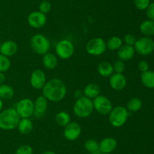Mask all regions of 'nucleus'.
I'll return each instance as SVG.
<instances>
[{"mask_svg":"<svg viewBox=\"0 0 154 154\" xmlns=\"http://www.w3.org/2000/svg\"><path fill=\"white\" fill-rule=\"evenodd\" d=\"M67 93V87L63 80L54 78L46 82L42 88V95L52 102H60Z\"/></svg>","mask_w":154,"mask_h":154,"instance_id":"1","label":"nucleus"},{"mask_svg":"<svg viewBox=\"0 0 154 154\" xmlns=\"http://www.w3.org/2000/svg\"><path fill=\"white\" fill-rule=\"evenodd\" d=\"M20 117L14 107L5 109L0 112V128L11 131L17 128Z\"/></svg>","mask_w":154,"mask_h":154,"instance_id":"2","label":"nucleus"},{"mask_svg":"<svg viewBox=\"0 0 154 154\" xmlns=\"http://www.w3.org/2000/svg\"><path fill=\"white\" fill-rule=\"evenodd\" d=\"M94 110L92 99L85 96L77 99L73 107V112L78 118H87L93 113Z\"/></svg>","mask_w":154,"mask_h":154,"instance_id":"3","label":"nucleus"},{"mask_svg":"<svg viewBox=\"0 0 154 154\" xmlns=\"http://www.w3.org/2000/svg\"><path fill=\"white\" fill-rule=\"evenodd\" d=\"M129 110L123 106H117L113 107L108 114L109 122L114 128H120L126 124L129 117Z\"/></svg>","mask_w":154,"mask_h":154,"instance_id":"4","label":"nucleus"},{"mask_svg":"<svg viewBox=\"0 0 154 154\" xmlns=\"http://www.w3.org/2000/svg\"><path fill=\"white\" fill-rule=\"evenodd\" d=\"M30 46L35 54L44 55L49 51L51 42L45 35L35 34L30 39Z\"/></svg>","mask_w":154,"mask_h":154,"instance_id":"5","label":"nucleus"},{"mask_svg":"<svg viewBox=\"0 0 154 154\" xmlns=\"http://www.w3.org/2000/svg\"><path fill=\"white\" fill-rule=\"evenodd\" d=\"M106 49V42L100 37L93 38L86 45L87 54L92 56L102 55L105 52Z\"/></svg>","mask_w":154,"mask_h":154,"instance_id":"6","label":"nucleus"},{"mask_svg":"<svg viewBox=\"0 0 154 154\" xmlns=\"http://www.w3.org/2000/svg\"><path fill=\"white\" fill-rule=\"evenodd\" d=\"M57 55L63 60L69 59L75 52L74 44L69 39H62L57 42L55 48Z\"/></svg>","mask_w":154,"mask_h":154,"instance_id":"7","label":"nucleus"},{"mask_svg":"<svg viewBox=\"0 0 154 154\" xmlns=\"http://www.w3.org/2000/svg\"><path fill=\"white\" fill-rule=\"evenodd\" d=\"M134 48L135 51L141 55H149L154 51V41L150 37L143 36L137 39Z\"/></svg>","mask_w":154,"mask_h":154,"instance_id":"8","label":"nucleus"},{"mask_svg":"<svg viewBox=\"0 0 154 154\" xmlns=\"http://www.w3.org/2000/svg\"><path fill=\"white\" fill-rule=\"evenodd\" d=\"M15 110L20 118H29L34 113V101L30 98H23L17 102Z\"/></svg>","mask_w":154,"mask_h":154,"instance_id":"9","label":"nucleus"},{"mask_svg":"<svg viewBox=\"0 0 154 154\" xmlns=\"http://www.w3.org/2000/svg\"><path fill=\"white\" fill-rule=\"evenodd\" d=\"M93 103L94 110L103 116L109 114L113 108L111 101L104 95H99L96 97L93 101Z\"/></svg>","mask_w":154,"mask_h":154,"instance_id":"10","label":"nucleus"},{"mask_svg":"<svg viewBox=\"0 0 154 154\" xmlns=\"http://www.w3.org/2000/svg\"><path fill=\"white\" fill-rule=\"evenodd\" d=\"M81 127L78 122H71L68 124L66 127H64L63 135L65 138L70 141H74L79 138L81 134Z\"/></svg>","mask_w":154,"mask_h":154,"instance_id":"11","label":"nucleus"},{"mask_svg":"<svg viewBox=\"0 0 154 154\" xmlns=\"http://www.w3.org/2000/svg\"><path fill=\"white\" fill-rule=\"evenodd\" d=\"M47 82L46 74L41 69H36L32 71L30 76V84L32 87L37 90L44 88Z\"/></svg>","mask_w":154,"mask_h":154,"instance_id":"12","label":"nucleus"},{"mask_svg":"<svg viewBox=\"0 0 154 154\" xmlns=\"http://www.w3.org/2000/svg\"><path fill=\"white\" fill-rule=\"evenodd\" d=\"M47 21L48 19L46 14L42 13L39 11L32 12L27 18L28 24L32 28L34 29H40L43 27L46 24Z\"/></svg>","mask_w":154,"mask_h":154,"instance_id":"13","label":"nucleus"},{"mask_svg":"<svg viewBox=\"0 0 154 154\" xmlns=\"http://www.w3.org/2000/svg\"><path fill=\"white\" fill-rule=\"evenodd\" d=\"M126 78L123 74L113 73L109 77V85L112 89L115 91H122L126 86Z\"/></svg>","mask_w":154,"mask_h":154,"instance_id":"14","label":"nucleus"},{"mask_svg":"<svg viewBox=\"0 0 154 154\" xmlns=\"http://www.w3.org/2000/svg\"><path fill=\"white\" fill-rule=\"evenodd\" d=\"M117 146V141L111 137H105L99 143V149L101 153H111Z\"/></svg>","mask_w":154,"mask_h":154,"instance_id":"15","label":"nucleus"},{"mask_svg":"<svg viewBox=\"0 0 154 154\" xmlns=\"http://www.w3.org/2000/svg\"><path fill=\"white\" fill-rule=\"evenodd\" d=\"M48 101L43 95L38 97L34 102V115L37 118H41L45 115L48 109Z\"/></svg>","mask_w":154,"mask_h":154,"instance_id":"16","label":"nucleus"},{"mask_svg":"<svg viewBox=\"0 0 154 154\" xmlns=\"http://www.w3.org/2000/svg\"><path fill=\"white\" fill-rule=\"evenodd\" d=\"M18 51V45L14 41L7 40L0 45V54L6 57H12L15 55Z\"/></svg>","mask_w":154,"mask_h":154,"instance_id":"17","label":"nucleus"},{"mask_svg":"<svg viewBox=\"0 0 154 154\" xmlns=\"http://www.w3.org/2000/svg\"><path fill=\"white\" fill-rule=\"evenodd\" d=\"M135 54V50L134 46L127 45H123L117 50V57L122 61H129Z\"/></svg>","mask_w":154,"mask_h":154,"instance_id":"18","label":"nucleus"},{"mask_svg":"<svg viewBox=\"0 0 154 154\" xmlns=\"http://www.w3.org/2000/svg\"><path fill=\"white\" fill-rule=\"evenodd\" d=\"M101 93V88L96 83H89L88 85L84 87V90H83V94L84 96L87 97V98H90V99H94L96 97L100 95Z\"/></svg>","mask_w":154,"mask_h":154,"instance_id":"19","label":"nucleus"},{"mask_svg":"<svg viewBox=\"0 0 154 154\" xmlns=\"http://www.w3.org/2000/svg\"><path fill=\"white\" fill-rule=\"evenodd\" d=\"M43 66L48 69H54L58 66V57L52 53H46L42 58Z\"/></svg>","mask_w":154,"mask_h":154,"instance_id":"20","label":"nucleus"},{"mask_svg":"<svg viewBox=\"0 0 154 154\" xmlns=\"http://www.w3.org/2000/svg\"><path fill=\"white\" fill-rule=\"evenodd\" d=\"M17 128L22 134H28L32 131L33 123L29 118H20Z\"/></svg>","mask_w":154,"mask_h":154,"instance_id":"21","label":"nucleus"},{"mask_svg":"<svg viewBox=\"0 0 154 154\" xmlns=\"http://www.w3.org/2000/svg\"><path fill=\"white\" fill-rule=\"evenodd\" d=\"M140 31L144 36L150 37L154 36V21L146 20L140 24Z\"/></svg>","mask_w":154,"mask_h":154,"instance_id":"22","label":"nucleus"},{"mask_svg":"<svg viewBox=\"0 0 154 154\" xmlns=\"http://www.w3.org/2000/svg\"><path fill=\"white\" fill-rule=\"evenodd\" d=\"M97 71L99 75L102 77H110L114 73L113 65L107 61H103L98 65Z\"/></svg>","mask_w":154,"mask_h":154,"instance_id":"23","label":"nucleus"},{"mask_svg":"<svg viewBox=\"0 0 154 154\" xmlns=\"http://www.w3.org/2000/svg\"><path fill=\"white\" fill-rule=\"evenodd\" d=\"M141 81L147 88H154V71L147 70L141 72Z\"/></svg>","mask_w":154,"mask_h":154,"instance_id":"24","label":"nucleus"},{"mask_svg":"<svg viewBox=\"0 0 154 154\" xmlns=\"http://www.w3.org/2000/svg\"><path fill=\"white\" fill-rule=\"evenodd\" d=\"M14 95V90L11 85L2 84L0 85V98L5 101H8L13 98Z\"/></svg>","mask_w":154,"mask_h":154,"instance_id":"25","label":"nucleus"},{"mask_svg":"<svg viewBox=\"0 0 154 154\" xmlns=\"http://www.w3.org/2000/svg\"><path fill=\"white\" fill-rule=\"evenodd\" d=\"M56 122L60 127H66L71 122V116L66 111H60L56 115Z\"/></svg>","mask_w":154,"mask_h":154,"instance_id":"26","label":"nucleus"},{"mask_svg":"<svg viewBox=\"0 0 154 154\" xmlns=\"http://www.w3.org/2000/svg\"><path fill=\"white\" fill-rule=\"evenodd\" d=\"M123 45V39L119 36H112L106 42L107 48L111 51H117Z\"/></svg>","mask_w":154,"mask_h":154,"instance_id":"27","label":"nucleus"},{"mask_svg":"<svg viewBox=\"0 0 154 154\" xmlns=\"http://www.w3.org/2000/svg\"><path fill=\"white\" fill-rule=\"evenodd\" d=\"M84 148L91 154H95L97 152L101 153L99 149V142L94 139H88L86 140L84 143Z\"/></svg>","mask_w":154,"mask_h":154,"instance_id":"28","label":"nucleus"},{"mask_svg":"<svg viewBox=\"0 0 154 154\" xmlns=\"http://www.w3.org/2000/svg\"><path fill=\"white\" fill-rule=\"evenodd\" d=\"M142 107V101L138 98H133L129 100L126 105V109L130 112H137Z\"/></svg>","mask_w":154,"mask_h":154,"instance_id":"29","label":"nucleus"},{"mask_svg":"<svg viewBox=\"0 0 154 154\" xmlns=\"http://www.w3.org/2000/svg\"><path fill=\"white\" fill-rule=\"evenodd\" d=\"M11 66V62L9 57L0 54V72H5Z\"/></svg>","mask_w":154,"mask_h":154,"instance_id":"30","label":"nucleus"},{"mask_svg":"<svg viewBox=\"0 0 154 154\" xmlns=\"http://www.w3.org/2000/svg\"><path fill=\"white\" fill-rule=\"evenodd\" d=\"M113 65V69H114V72L115 73H121L123 74V72L126 69V66H125L124 62L120 60H116Z\"/></svg>","mask_w":154,"mask_h":154,"instance_id":"31","label":"nucleus"},{"mask_svg":"<svg viewBox=\"0 0 154 154\" xmlns=\"http://www.w3.org/2000/svg\"><path fill=\"white\" fill-rule=\"evenodd\" d=\"M51 8H52V5H51V3L49 1H47V0H44L42 2L39 4L38 9L39 11H41L42 13L46 14L49 13L51 10Z\"/></svg>","mask_w":154,"mask_h":154,"instance_id":"32","label":"nucleus"},{"mask_svg":"<svg viewBox=\"0 0 154 154\" xmlns=\"http://www.w3.org/2000/svg\"><path fill=\"white\" fill-rule=\"evenodd\" d=\"M14 154H33V149L29 145L23 144L17 148Z\"/></svg>","mask_w":154,"mask_h":154,"instance_id":"33","label":"nucleus"},{"mask_svg":"<svg viewBox=\"0 0 154 154\" xmlns=\"http://www.w3.org/2000/svg\"><path fill=\"white\" fill-rule=\"evenodd\" d=\"M150 3V0H134V5L140 11L146 10Z\"/></svg>","mask_w":154,"mask_h":154,"instance_id":"34","label":"nucleus"},{"mask_svg":"<svg viewBox=\"0 0 154 154\" xmlns=\"http://www.w3.org/2000/svg\"><path fill=\"white\" fill-rule=\"evenodd\" d=\"M137 39L133 34H131V33H128V34L125 35V36L123 37V42H125V45H130V46H134L136 42Z\"/></svg>","mask_w":154,"mask_h":154,"instance_id":"35","label":"nucleus"},{"mask_svg":"<svg viewBox=\"0 0 154 154\" xmlns=\"http://www.w3.org/2000/svg\"><path fill=\"white\" fill-rule=\"evenodd\" d=\"M146 14L149 20L154 21V2L150 3L148 7L146 8Z\"/></svg>","mask_w":154,"mask_h":154,"instance_id":"36","label":"nucleus"},{"mask_svg":"<svg viewBox=\"0 0 154 154\" xmlns=\"http://www.w3.org/2000/svg\"><path fill=\"white\" fill-rule=\"evenodd\" d=\"M138 69L141 71V72H146V71L149 70V63L148 62L146 61V60H141V61L138 63Z\"/></svg>","mask_w":154,"mask_h":154,"instance_id":"37","label":"nucleus"},{"mask_svg":"<svg viewBox=\"0 0 154 154\" xmlns=\"http://www.w3.org/2000/svg\"><path fill=\"white\" fill-rule=\"evenodd\" d=\"M84 94H83V91L80 90V89H77V90L75 91V92H74V97H75V99H79V98H81V97L84 96Z\"/></svg>","mask_w":154,"mask_h":154,"instance_id":"38","label":"nucleus"},{"mask_svg":"<svg viewBox=\"0 0 154 154\" xmlns=\"http://www.w3.org/2000/svg\"><path fill=\"white\" fill-rule=\"evenodd\" d=\"M5 82V75L4 72H0V85L4 84Z\"/></svg>","mask_w":154,"mask_h":154,"instance_id":"39","label":"nucleus"},{"mask_svg":"<svg viewBox=\"0 0 154 154\" xmlns=\"http://www.w3.org/2000/svg\"><path fill=\"white\" fill-rule=\"evenodd\" d=\"M41 154H57V153H56L55 152H54V151H45V152H43Z\"/></svg>","mask_w":154,"mask_h":154,"instance_id":"40","label":"nucleus"},{"mask_svg":"<svg viewBox=\"0 0 154 154\" xmlns=\"http://www.w3.org/2000/svg\"><path fill=\"white\" fill-rule=\"evenodd\" d=\"M3 106H4V103H3V101L0 98V112L2 110V108H3Z\"/></svg>","mask_w":154,"mask_h":154,"instance_id":"41","label":"nucleus"},{"mask_svg":"<svg viewBox=\"0 0 154 154\" xmlns=\"http://www.w3.org/2000/svg\"><path fill=\"white\" fill-rule=\"evenodd\" d=\"M100 154H111V153H100Z\"/></svg>","mask_w":154,"mask_h":154,"instance_id":"42","label":"nucleus"},{"mask_svg":"<svg viewBox=\"0 0 154 154\" xmlns=\"http://www.w3.org/2000/svg\"><path fill=\"white\" fill-rule=\"evenodd\" d=\"M0 154H1V152H0Z\"/></svg>","mask_w":154,"mask_h":154,"instance_id":"43","label":"nucleus"}]
</instances>
